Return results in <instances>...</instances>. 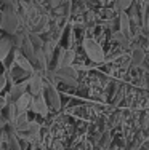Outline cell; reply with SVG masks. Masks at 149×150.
<instances>
[{"label": "cell", "instance_id": "6da1fadb", "mask_svg": "<svg viewBox=\"0 0 149 150\" xmlns=\"http://www.w3.org/2000/svg\"><path fill=\"white\" fill-rule=\"evenodd\" d=\"M21 24H23V21H21V16L18 15V10L13 8V6H10V5L3 6L2 13H0V27H2L6 34L15 35L19 32Z\"/></svg>", "mask_w": 149, "mask_h": 150}, {"label": "cell", "instance_id": "7a4b0ae2", "mask_svg": "<svg viewBox=\"0 0 149 150\" xmlns=\"http://www.w3.org/2000/svg\"><path fill=\"white\" fill-rule=\"evenodd\" d=\"M83 48H85V53H87V56L90 58L93 62H104V51H103L101 45L98 43V42L91 40V38H85L83 40Z\"/></svg>", "mask_w": 149, "mask_h": 150}, {"label": "cell", "instance_id": "3957f363", "mask_svg": "<svg viewBox=\"0 0 149 150\" xmlns=\"http://www.w3.org/2000/svg\"><path fill=\"white\" fill-rule=\"evenodd\" d=\"M55 77H58L61 81H64L66 85L71 86H77V70L72 66H66V67H59L55 70Z\"/></svg>", "mask_w": 149, "mask_h": 150}, {"label": "cell", "instance_id": "277c9868", "mask_svg": "<svg viewBox=\"0 0 149 150\" xmlns=\"http://www.w3.org/2000/svg\"><path fill=\"white\" fill-rule=\"evenodd\" d=\"M43 90H45V83L42 75L34 72L31 75V78H27V93L31 96H38V94H43Z\"/></svg>", "mask_w": 149, "mask_h": 150}, {"label": "cell", "instance_id": "5b68a950", "mask_svg": "<svg viewBox=\"0 0 149 150\" xmlns=\"http://www.w3.org/2000/svg\"><path fill=\"white\" fill-rule=\"evenodd\" d=\"M29 109L32 110L34 113H37V115H42V117L47 115L48 113V104H47V101H45L43 94L32 96V101H31Z\"/></svg>", "mask_w": 149, "mask_h": 150}, {"label": "cell", "instance_id": "8992f818", "mask_svg": "<svg viewBox=\"0 0 149 150\" xmlns=\"http://www.w3.org/2000/svg\"><path fill=\"white\" fill-rule=\"evenodd\" d=\"M15 64H16L18 69L24 70L26 74H34L35 72V69H34L32 64H31V61L27 59L19 50H15Z\"/></svg>", "mask_w": 149, "mask_h": 150}, {"label": "cell", "instance_id": "52a82bcc", "mask_svg": "<svg viewBox=\"0 0 149 150\" xmlns=\"http://www.w3.org/2000/svg\"><path fill=\"white\" fill-rule=\"evenodd\" d=\"M31 101H32V96H31L27 91L24 93V94H21L15 101L16 112H27V110H29V105H31Z\"/></svg>", "mask_w": 149, "mask_h": 150}, {"label": "cell", "instance_id": "ba28073f", "mask_svg": "<svg viewBox=\"0 0 149 150\" xmlns=\"http://www.w3.org/2000/svg\"><path fill=\"white\" fill-rule=\"evenodd\" d=\"M27 91V80H23L19 81V83H15L11 86V90H10V99H11V102H15L18 98H19L21 94H24V93Z\"/></svg>", "mask_w": 149, "mask_h": 150}, {"label": "cell", "instance_id": "9c48e42d", "mask_svg": "<svg viewBox=\"0 0 149 150\" xmlns=\"http://www.w3.org/2000/svg\"><path fill=\"white\" fill-rule=\"evenodd\" d=\"M47 94H48V98L45 99V101H50V104H51L53 109H59L61 107V99H59V94H58V91L53 88V85H48L47 86Z\"/></svg>", "mask_w": 149, "mask_h": 150}, {"label": "cell", "instance_id": "30bf717a", "mask_svg": "<svg viewBox=\"0 0 149 150\" xmlns=\"http://www.w3.org/2000/svg\"><path fill=\"white\" fill-rule=\"evenodd\" d=\"M13 50V43H11V38L5 37V38H0V61L6 59V56L11 53Z\"/></svg>", "mask_w": 149, "mask_h": 150}, {"label": "cell", "instance_id": "8fae6325", "mask_svg": "<svg viewBox=\"0 0 149 150\" xmlns=\"http://www.w3.org/2000/svg\"><path fill=\"white\" fill-rule=\"evenodd\" d=\"M74 59H76V53H74V50H64V56H63V62H61V67H66V66H72Z\"/></svg>", "mask_w": 149, "mask_h": 150}, {"label": "cell", "instance_id": "7c38bea8", "mask_svg": "<svg viewBox=\"0 0 149 150\" xmlns=\"http://www.w3.org/2000/svg\"><path fill=\"white\" fill-rule=\"evenodd\" d=\"M6 142H8V150H21L19 144H18V136H16L15 131H10Z\"/></svg>", "mask_w": 149, "mask_h": 150}, {"label": "cell", "instance_id": "4fadbf2b", "mask_svg": "<svg viewBox=\"0 0 149 150\" xmlns=\"http://www.w3.org/2000/svg\"><path fill=\"white\" fill-rule=\"evenodd\" d=\"M47 24H48V19H47V18H42L37 24H32V32H34V34L43 32L45 29H47Z\"/></svg>", "mask_w": 149, "mask_h": 150}, {"label": "cell", "instance_id": "5bb4252c", "mask_svg": "<svg viewBox=\"0 0 149 150\" xmlns=\"http://www.w3.org/2000/svg\"><path fill=\"white\" fill-rule=\"evenodd\" d=\"M130 3H132V0H117V2H115V6H117V10L123 11V10H127V8L130 6Z\"/></svg>", "mask_w": 149, "mask_h": 150}, {"label": "cell", "instance_id": "9a60e30c", "mask_svg": "<svg viewBox=\"0 0 149 150\" xmlns=\"http://www.w3.org/2000/svg\"><path fill=\"white\" fill-rule=\"evenodd\" d=\"M48 3H50V6H51V8H59V6L63 5L61 0H48Z\"/></svg>", "mask_w": 149, "mask_h": 150}, {"label": "cell", "instance_id": "2e32d148", "mask_svg": "<svg viewBox=\"0 0 149 150\" xmlns=\"http://www.w3.org/2000/svg\"><path fill=\"white\" fill-rule=\"evenodd\" d=\"M5 85H6V77H5V74H0V93L3 91Z\"/></svg>", "mask_w": 149, "mask_h": 150}, {"label": "cell", "instance_id": "e0dca14e", "mask_svg": "<svg viewBox=\"0 0 149 150\" xmlns=\"http://www.w3.org/2000/svg\"><path fill=\"white\" fill-rule=\"evenodd\" d=\"M5 5H10V6H13V8H16L18 10V0H2Z\"/></svg>", "mask_w": 149, "mask_h": 150}, {"label": "cell", "instance_id": "ac0fdd59", "mask_svg": "<svg viewBox=\"0 0 149 150\" xmlns=\"http://www.w3.org/2000/svg\"><path fill=\"white\" fill-rule=\"evenodd\" d=\"M3 142H5V136L0 134V150H3Z\"/></svg>", "mask_w": 149, "mask_h": 150}, {"label": "cell", "instance_id": "d6986e66", "mask_svg": "<svg viewBox=\"0 0 149 150\" xmlns=\"http://www.w3.org/2000/svg\"><path fill=\"white\" fill-rule=\"evenodd\" d=\"M6 125V121H5V118H0V128H3Z\"/></svg>", "mask_w": 149, "mask_h": 150}, {"label": "cell", "instance_id": "ffe728a7", "mask_svg": "<svg viewBox=\"0 0 149 150\" xmlns=\"http://www.w3.org/2000/svg\"><path fill=\"white\" fill-rule=\"evenodd\" d=\"M3 105H5V104H3V102H0V110L3 109Z\"/></svg>", "mask_w": 149, "mask_h": 150}]
</instances>
